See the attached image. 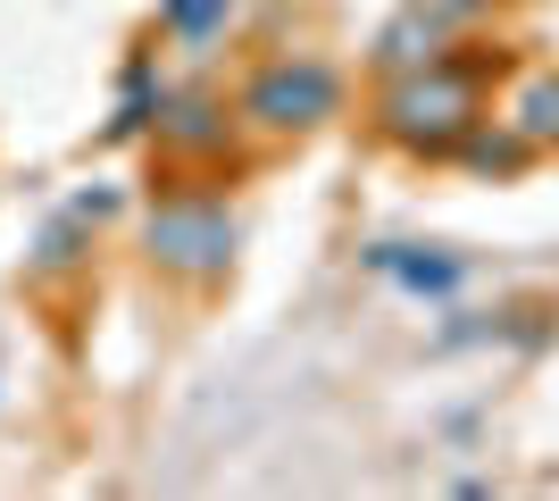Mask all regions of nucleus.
Instances as JSON below:
<instances>
[{"mask_svg":"<svg viewBox=\"0 0 559 501\" xmlns=\"http://www.w3.org/2000/svg\"><path fill=\"white\" fill-rule=\"evenodd\" d=\"M485 126V59H451L435 50L426 68H401L384 93H376V134L418 159H451Z\"/></svg>","mask_w":559,"mask_h":501,"instance_id":"nucleus-1","label":"nucleus"},{"mask_svg":"<svg viewBox=\"0 0 559 501\" xmlns=\"http://www.w3.org/2000/svg\"><path fill=\"white\" fill-rule=\"evenodd\" d=\"M234 242H242V226H234V210L210 184H176L142 210V267L167 276V285H185V293L226 285Z\"/></svg>","mask_w":559,"mask_h":501,"instance_id":"nucleus-2","label":"nucleus"},{"mask_svg":"<svg viewBox=\"0 0 559 501\" xmlns=\"http://www.w3.org/2000/svg\"><path fill=\"white\" fill-rule=\"evenodd\" d=\"M234 118H242V134H259V143H309V134H326V126L343 118V68L318 59V50H276V59H259V68L242 75Z\"/></svg>","mask_w":559,"mask_h":501,"instance_id":"nucleus-3","label":"nucleus"},{"mask_svg":"<svg viewBox=\"0 0 559 501\" xmlns=\"http://www.w3.org/2000/svg\"><path fill=\"white\" fill-rule=\"evenodd\" d=\"M234 134H242V118H234L226 93H210V84L167 93V109H159V159L167 167H217L234 151Z\"/></svg>","mask_w":559,"mask_h":501,"instance_id":"nucleus-4","label":"nucleus"},{"mask_svg":"<svg viewBox=\"0 0 559 501\" xmlns=\"http://www.w3.org/2000/svg\"><path fill=\"white\" fill-rule=\"evenodd\" d=\"M443 43H451V25L435 17V9H418V0H409V9H401V17L384 25V34H376V68H384V75L426 68V59H435Z\"/></svg>","mask_w":559,"mask_h":501,"instance_id":"nucleus-5","label":"nucleus"},{"mask_svg":"<svg viewBox=\"0 0 559 501\" xmlns=\"http://www.w3.org/2000/svg\"><path fill=\"white\" fill-rule=\"evenodd\" d=\"M368 267H376V276H393L401 293H435V301H443V293L467 276V260H451V251H443V260H418L409 242H376Z\"/></svg>","mask_w":559,"mask_h":501,"instance_id":"nucleus-6","label":"nucleus"},{"mask_svg":"<svg viewBox=\"0 0 559 501\" xmlns=\"http://www.w3.org/2000/svg\"><path fill=\"white\" fill-rule=\"evenodd\" d=\"M93 226L100 217H84V210H68V217H50V235H43V251H34V267H25V276H34V285H59V276H75V267L93 260Z\"/></svg>","mask_w":559,"mask_h":501,"instance_id":"nucleus-7","label":"nucleus"},{"mask_svg":"<svg viewBox=\"0 0 559 501\" xmlns=\"http://www.w3.org/2000/svg\"><path fill=\"white\" fill-rule=\"evenodd\" d=\"M510 126L526 134V151H559V75H526L518 84Z\"/></svg>","mask_w":559,"mask_h":501,"instance_id":"nucleus-8","label":"nucleus"},{"mask_svg":"<svg viewBox=\"0 0 559 501\" xmlns=\"http://www.w3.org/2000/svg\"><path fill=\"white\" fill-rule=\"evenodd\" d=\"M226 17H234V0H159V34H167V43H185L192 59L226 34Z\"/></svg>","mask_w":559,"mask_h":501,"instance_id":"nucleus-9","label":"nucleus"},{"mask_svg":"<svg viewBox=\"0 0 559 501\" xmlns=\"http://www.w3.org/2000/svg\"><path fill=\"white\" fill-rule=\"evenodd\" d=\"M418 9H435V17H443V25H451V34H460V25H467V17H476V9H485V0H418Z\"/></svg>","mask_w":559,"mask_h":501,"instance_id":"nucleus-10","label":"nucleus"}]
</instances>
